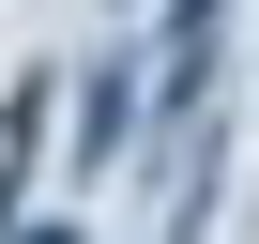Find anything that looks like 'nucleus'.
Masks as SVG:
<instances>
[{
    "label": "nucleus",
    "mask_w": 259,
    "mask_h": 244,
    "mask_svg": "<svg viewBox=\"0 0 259 244\" xmlns=\"http://www.w3.org/2000/svg\"><path fill=\"white\" fill-rule=\"evenodd\" d=\"M31 138H46V76L0 92V229H16V183H31Z\"/></svg>",
    "instance_id": "obj_1"
},
{
    "label": "nucleus",
    "mask_w": 259,
    "mask_h": 244,
    "mask_svg": "<svg viewBox=\"0 0 259 244\" xmlns=\"http://www.w3.org/2000/svg\"><path fill=\"white\" fill-rule=\"evenodd\" d=\"M0 244H76V229H0Z\"/></svg>",
    "instance_id": "obj_3"
},
{
    "label": "nucleus",
    "mask_w": 259,
    "mask_h": 244,
    "mask_svg": "<svg viewBox=\"0 0 259 244\" xmlns=\"http://www.w3.org/2000/svg\"><path fill=\"white\" fill-rule=\"evenodd\" d=\"M122 122H138V76H122V61H107V76H92V122H76V153H92V168L122 153Z\"/></svg>",
    "instance_id": "obj_2"
}]
</instances>
